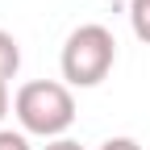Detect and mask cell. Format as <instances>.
Returning a JSON list of instances; mask_svg holds the SVG:
<instances>
[{"label": "cell", "instance_id": "1", "mask_svg": "<svg viewBox=\"0 0 150 150\" xmlns=\"http://www.w3.org/2000/svg\"><path fill=\"white\" fill-rule=\"evenodd\" d=\"M13 112H17L21 134L54 142V138H63L75 125V96H71V88L59 83V79H29V83L17 88Z\"/></svg>", "mask_w": 150, "mask_h": 150}, {"label": "cell", "instance_id": "2", "mask_svg": "<svg viewBox=\"0 0 150 150\" xmlns=\"http://www.w3.org/2000/svg\"><path fill=\"white\" fill-rule=\"evenodd\" d=\"M112 63H117V38H112L108 25H96V21L71 29L67 42H63V54H59L67 88H96V83H104Z\"/></svg>", "mask_w": 150, "mask_h": 150}, {"label": "cell", "instance_id": "3", "mask_svg": "<svg viewBox=\"0 0 150 150\" xmlns=\"http://www.w3.org/2000/svg\"><path fill=\"white\" fill-rule=\"evenodd\" d=\"M17 71H21V46L8 29H0V83H8Z\"/></svg>", "mask_w": 150, "mask_h": 150}, {"label": "cell", "instance_id": "4", "mask_svg": "<svg viewBox=\"0 0 150 150\" xmlns=\"http://www.w3.org/2000/svg\"><path fill=\"white\" fill-rule=\"evenodd\" d=\"M129 25H134V38L150 46V0H129Z\"/></svg>", "mask_w": 150, "mask_h": 150}, {"label": "cell", "instance_id": "5", "mask_svg": "<svg viewBox=\"0 0 150 150\" xmlns=\"http://www.w3.org/2000/svg\"><path fill=\"white\" fill-rule=\"evenodd\" d=\"M0 150H33V146H29V134L21 129H0Z\"/></svg>", "mask_w": 150, "mask_h": 150}, {"label": "cell", "instance_id": "6", "mask_svg": "<svg viewBox=\"0 0 150 150\" xmlns=\"http://www.w3.org/2000/svg\"><path fill=\"white\" fill-rule=\"evenodd\" d=\"M100 150H142V146H138L134 138H108V142H104Z\"/></svg>", "mask_w": 150, "mask_h": 150}, {"label": "cell", "instance_id": "7", "mask_svg": "<svg viewBox=\"0 0 150 150\" xmlns=\"http://www.w3.org/2000/svg\"><path fill=\"white\" fill-rule=\"evenodd\" d=\"M42 150H83V146L75 142V138H54V142H46Z\"/></svg>", "mask_w": 150, "mask_h": 150}, {"label": "cell", "instance_id": "8", "mask_svg": "<svg viewBox=\"0 0 150 150\" xmlns=\"http://www.w3.org/2000/svg\"><path fill=\"white\" fill-rule=\"evenodd\" d=\"M8 117V83H0V121Z\"/></svg>", "mask_w": 150, "mask_h": 150}]
</instances>
